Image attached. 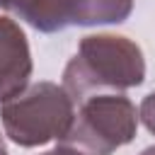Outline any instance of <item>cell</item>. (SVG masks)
Returning a JSON list of instances; mask_svg holds the SVG:
<instances>
[{"label": "cell", "instance_id": "cell-6", "mask_svg": "<svg viewBox=\"0 0 155 155\" xmlns=\"http://www.w3.org/2000/svg\"><path fill=\"white\" fill-rule=\"evenodd\" d=\"M133 0H82L78 27H97V24H121L131 17Z\"/></svg>", "mask_w": 155, "mask_h": 155}, {"label": "cell", "instance_id": "cell-7", "mask_svg": "<svg viewBox=\"0 0 155 155\" xmlns=\"http://www.w3.org/2000/svg\"><path fill=\"white\" fill-rule=\"evenodd\" d=\"M138 119L145 124V128L155 136V92H150L145 99H143V104H140V109H138Z\"/></svg>", "mask_w": 155, "mask_h": 155}, {"label": "cell", "instance_id": "cell-2", "mask_svg": "<svg viewBox=\"0 0 155 155\" xmlns=\"http://www.w3.org/2000/svg\"><path fill=\"white\" fill-rule=\"evenodd\" d=\"M75 114V102L63 85L41 80L27 85L19 94L0 104V121L5 136L19 148L46 145L63 138Z\"/></svg>", "mask_w": 155, "mask_h": 155}, {"label": "cell", "instance_id": "cell-9", "mask_svg": "<svg viewBox=\"0 0 155 155\" xmlns=\"http://www.w3.org/2000/svg\"><path fill=\"white\" fill-rule=\"evenodd\" d=\"M0 155H7V148H5V140H2V136H0Z\"/></svg>", "mask_w": 155, "mask_h": 155}, {"label": "cell", "instance_id": "cell-10", "mask_svg": "<svg viewBox=\"0 0 155 155\" xmlns=\"http://www.w3.org/2000/svg\"><path fill=\"white\" fill-rule=\"evenodd\" d=\"M140 155H155V145H150V148H145Z\"/></svg>", "mask_w": 155, "mask_h": 155}, {"label": "cell", "instance_id": "cell-3", "mask_svg": "<svg viewBox=\"0 0 155 155\" xmlns=\"http://www.w3.org/2000/svg\"><path fill=\"white\" fill-rule=\"evenodd\" d=\"M73 121L58 145L75 155H111L116 148L131 143L138 131L136 104L116 92L92 94L75 104Z\"/></svg>", "mask_w": 155, "mask_h": 155}, {"label": "cell", "instance_id": "cell-5", "mask_svg": "<svg viewBox=\"0 0 155 155\" xmlns=\"http://www.w3.org/2000/svg\"><path fill=\"white\" fill-rule=\"evenodd\" d=\"M0 7L41 34H56L78 22L82 0H0Z\"/></svg>", "mask_w": 155, "mask_h": 155}, {"label": "cell", "instance_id": "cell-4", "mask_svg": "<svg viewBox=\"0 0 155 155\" xmlns=\"http://www.w3.org/2000/svg\"><path fill=\"white\" fill-rule=\"evenodd\" d=\"M31 70L34 63L24 29L10 17H0V104L29 85Z\"/></svg>", "mask_w": 155, "mask_h": 155}, {"label": "cell", "instance_id": "cell-8", "mask_svg": "<svg viewBox=\"0 0 155 155\" xmlns=\"http://www.w3.org/2000/svg\"><path fill=\"white\" fill-rule=\"evenodd\" d=\"M41 155H75L73 150H68V148H63V145H56L53 150H48V153H41Z\"/></svg>", "mask_w": 155, "mask_h": 155}, {"label": "cell", "instance_id": "cell-1", "mask_svg": "<svg viewBox=\"0 0 155 155\" xmlns=\"http://www.w3.org/2000/svg\"><path fill=\"white\" fill-rule=\"evenodd\" d=\"M145 80V58L136 41L119 34H90L63 70V90L75 104L92 94L124 92Z\"/></svg>", "mask_w": 155, "mask_h": 155}]
</instances>
